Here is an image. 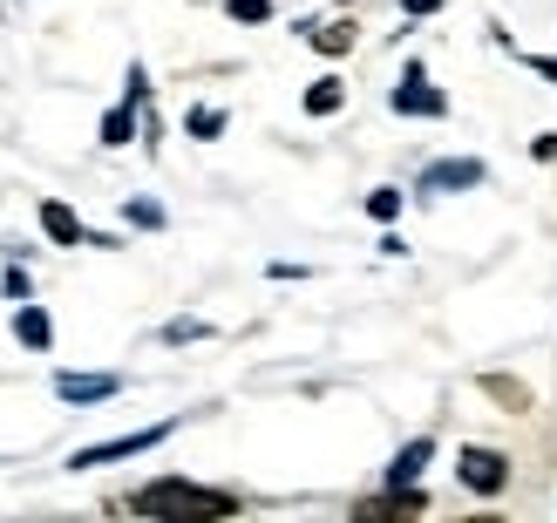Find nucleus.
<instances>
[{
  "instance_id": "nucleus-22",
  "label": "nucleus",
  "mask_w": 557,
  "mask_h": 523,
  "mask_svg": "<svg viewBox=\"0 0 557 523\" xmlns=\"http://www.w3.org/2000/svg\"><path fill=\"white\" fill-rule=\"evenodd\" d=\"M442 0H401V14H435Z\"/></svg>"
},
{
  "instance_id": "nucleus-19",
  "label": "nucleus",
  "mask_w": 557,
  "mask_h": 523,
  "mask_svg": "<svg viewBox=\"0 0 557 523\" xmlns=\"http://www.w3.org/2000/svg\"><path fill=\"white\" fill-rule=\"evenodd\" d=\"M163 340H171V347L177 340H205V320H171V326H163Z\"/></svg>"
},
{
  "instance_id": "nucleus-12",
  "label": "nucleus",
  "mask_w": 557,
  "mask_h": 523,
  "mask_svg": "<svg viewBox=\"0 0 557 523\" xmlns=\"http://www.w3.org/2000/svg\"><path fill=\"white\" fill-rule=\"evenodd\" d=\"M129 136H136V102H116V109L102 116V144H109V150H123Z\"/></svg>"
},
{
  "instance_id": "nucleus-15",
  "label": "nucleus",
  "mask_w": 557,
  "mask_h": 523,
  "mask_svg": "<svg viewBox=\"0 0 557 523\" xmlns=\"http://www.w3.org/2000/svg\"><path fill=\"white\" fill-rule=\"evenodd\" d=\"M184 129L211 144V136H225V109H190V116H184Z\"/></svg>"
},
{
  "instance_id": "nucleus-10",
  "label": "nucleus",
  "mask_w": 557,
  "mask_h": 523,
  "mask_svg": "<svg viewBox=\"0 0 557 523\" xmlns=\"http://www.w3.org/2000/svg\"><path fill=\"white\" fill-rule=\"evenodd\" d=\"M14 340L35 347V353H48V347H54V320H48L41 307H14Z\"/></svg>"
},
{
  "instance_id": "nucleus-21",
  "label": "nucleus",
  "mask_w": 557,
  "mask_h": 523,
  "mask_svg": "<svg viewBox=\"0 0 557 523\" xmlns=\"http://www.w3.org/2000/svg\"><path fill=\"white\" fill-rule=\"evenodd\" d=\"M531 157H537V163H557V129H544V136H537Z\"/></svg>"
},
{
  "instance_id": "nucleus-2",
  "label": "nucleus",
  "mask_w": 557,
  "mask_h": 523,
  "mask_svg": "<svg viewBox=\"0 0 557 523\" xmlns=\"http://www.w3.org/2000/svg\"><path fill=\"white\" fill-rule=\"evenodd\" d=\"M171 435H177V415H171V422H150V428H129V435H109V443H96V449H75V456H69V470H102V462H129V456L157 449V443H171Z\"/></svg>"
},
{
  "instance_id": "nucleus-8",
  "label": "nucleus",
  "mask_w": 557,
  "mask_h": 523,
  "mask_svg": "<svg viewBox=\"0 0 557 523\" xmlns=\"http://www.w3.org/2000/svg\"><path fill=\"white\" fill-rule=\"evenodd\" d=\"M429 462H435V443H429V435H414V443L395 449V462H387V489H422Z\"/></svg>"
},
{
  "instance_id": "nucleus-17",
  "label": "nucleus",
  "mask_w": 557,
  "mask_h": 523,
  "mask_svg": "<svg viewBox=\"0 0 557 523\" xmlns=\"http://www.w3.org/2000/svg\"><path fill=\"white\" fill-rule=\"evenodd\" d=\"M225 14L245 21V27H259V21H272V0H225Z\"/></svg>"
},
{
  "instance_id": "nucleus-1",
  "label": "nucleus",
  "mask_w": 557,
  "mask_h": 523,
  "mask_svg": "<svg viewBox=\"0 0 557 523\" xmlns=\"http://www.w3.org/2000/svg\"><path fill=\"white\" fill-rule=\"evenodd\" d=\"M136 516H150V523H225L238 510L232 489H211V483H184V476H163V483H144L129 497Z\"/></svg>"
},
{
  "instance_id": "nucleus-18",
  "label": "nucleus",
  "mask_w": 557,
  "mask_h": 523,
  "mask_svg": "<svg viewBox=\"0 0 557 523\" xmlns=\"http://www.w3.org/2000/svg\"><path fill=\"white\" fill-rule=\"evenodd\" d=\"M483 388H490L496 401H504V408H531V395H523V388H517V381H504V374H490V381H483Z\"/></svg>"
},
{
  "instance_id": "nucleus-20",
  "label": "nucleus",
  "mask_w": 557,
  "mask_h": 523,
  "mask_svg": "<svg viewBox=\"0 0 557 523\" xmlns=\"http://www.w3.org/2000/svg\"><path fill=\"white\" fill-rule=\"evenodd\" d=\"M0 292H8V299H21V307H27V272H21V265H8V272H0Z\"/></svg>"
},
{
  "instance_id": "nucleus-13",
  "label": "nucleus",
  "mask_w": 557,
  "mask_h": 523,
  "mask_svg": "<svg viewBox=\"0 0 557 523\" xmlns=\"http://www.w3.org/2000/svg\"><path fill=\"white\" fill-rule=\"evenodd\" d=\"M354 41H360L354 21H326V27H313V48H320V54H347Z\"/></svg>"
},
{
  "instance_id": "nucleus-7",
  "label": "nucleus",
  "mask_w": 557,
  "mask_h": 523,
  "mask_svg": "<svg viewBox=\"0 0 557 523\" xmlns=\"http://www.w3.org/2000/svg\"><path fill=\"white\" fill-rule=\"evenodd\" d=\"M54 395L69 408H96L109 395H123V374H54Z\"/></svg>"
},
{
  "instance_id": "nucleus-11",
  "label": "nucleus",
  "mask_w": 557,
  "mask_h": 523,
  "mask_svg": "<svg viewBox=\"0 0 557 523\" xmlns=\"http://www.w3.org/2000/svg\"><path fill=\"white\" fill-rule=\"evenodd\" d=\"M341 102H347V82L341 75H320L313 89H306V116H333Z\"/></svg>"
},
{
  "instance_id": "nucleus-5",
  "label": "nucleus",
  "mask_w": 557,
  "mask_h": 523,
  "mask_svg": "<svg viewBox=\"0 0 557 523\" xmlns=\"http://www.w3.org/2000/svg\"><path fill=\"white\" fill-rule=\"evenodd\" d=\"M422 489H374V497L354 503V523H414L422 516Z\"/></svg>"
},
{
  "instance_id": "nucleus-6",
  "label": "nucleus",
  "mask_w": 557,
  "mask_h": 523,
  "mask_svg": "<svg viewBox=\"0 0 557 523\" xmlns=\"http://www.w3.org/2000/svg\"><path fill=\"white\" fill-rule=\"evenodd\" d=\"M490 171H483V163L476 157H442V163H429V171H422V198H435V190H476Z\"/></svg>"
},
{
  "instance_id": "nucleus-9",
  "label": "nucleus",
  "mask_w": 557,
  "mask_h": 523,
  "mask_svg": "<svg viewBox=\"0 0 557 523\" xmlns=\"http://www.w3.org/2000/svg\"><path fill=\"white\" fill-rule=\"evenodd\" d=\"M41 232H48L54 245H102V238H96L89 225H82V217H75L69 204H62V198H41Z\"/></svg>"
},
{
  "instance_id": "nucleus-4",
  "label": "nucleus",
  "mask_w": 557,
  "mask_h": 523,
  "mask_svg": "<svg viewBox=\"0 0 557 523\" xmlns=\"http://www.w3.org/2000/svg\"><path fill=\"white\" fill-rule=\"evenodd\" d=\"M395 116H449V96L429 82L422 62H408L401 69V89H395Z\"/></svg>"
},
{
  "instance_id": "nucleus-23",
  "label": "nucleus",
  "mask_w": 557,
  "mask_h": 523,
  "mask_svg": "<svg viewBox=\"0 0 557 523\" xmlns=\"http://www.w3.org/2000/svg\"><path fill=\"white\" fill-rule=\"evenodd\" d=\"M456 523H510V516H456Z\"/></svg>"
},
{
  "instance_id": "nucleus-14",
  "label": "nucleus",
  "mask_w": 557,
  "mask_h": 523,
  "mask_svg": "<svg viewBox=\"0 0 557 523\" xmlns=\"http://www.w3.org/2000/svg\"><path fill=\"white\" fill-rule=\"evenodd\" d=\"M368 217H381V225H395V217H401V190H395V184L368 190Z\"/></svg>"
},
{
  "instance_id": "nucleus-3",
  "label": "nucleus",
  "mask_w": 557,
  "mask_h": 523,
  "mask_svg": "<svg viewBox=\"0 0 557 523\" xmlns=\"http://www.w3.org/2000/svg\"><path fill=\"white\" fill-rule=\"evenodd\" d=\"M456 476H462V489H476V497H496V489L510 483V456H504V449L469 443V449L456 456Z\"/></svg>"
},
{
  "instance_id": "nucleus-16",
  "label": "nucleus",
  "mask_w": 557,
  "mask_h": 523,
  "mask_svg": "<svg viewBox=\"0 0 557 523\" xmlns=\"http://www.w3.org/2000/svg\"><path fill=\"white\" fill-rule=\"evenodd\" d=\"M123 217H129V225H144V232H163V204H150V198H129Z\"/></svg>"
}]
</instances>
